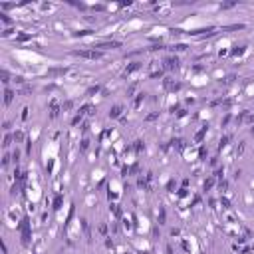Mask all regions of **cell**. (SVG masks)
<instances>
[{
  "mask_svg": "<svg viewBox=\"0 0 254 254\" xmlns=\"http://www.w3.org/2000/svg\"><path fill=\"white\" fill-rule=\"evenodd\" d=\"M70 54H72V56H75V58H83V60H99V58H103V52H99V50H93V48L72 50Z\"/></svg>",
  "mask_w": 254,
  "mask_h": 254,
  "instance_id": "cell-1",
  "label": "cell"
},
{
  "mask_svg": "<svg viewBox=\"0 0 254 254\" xmlns=\"http://www.w3.org/2000/svg\"><path fill=\"white\" fill-rule=\"evenodd\" d=\"M18 228H20V232H22V244L28 246V244H30V240H32V228H30V218H28V214L22 216V221H20V224H18Z\"/></svg>",
  "mask_w": 254,
  "mask_h": 254,
  "instance_id": "cell-2",
  "label": "cell"
},
{
  "mask_svg": "<svg viewBox=\"0 0 254 254\" xmlns=\"http://www.w3.org/2000/svg\"><path fill=\"white\" fill-rule=\"evenodd\" d=\"M121 46H123V42H119V40H107V42L93 44L91 48H93V50H99V52H105V50H117V48H121Z\"/></svg>",
  "mask_w": 254,
  "mask_h": 254,
  "instance_id": "cell-3",
  "label": "cell"
},
{
  "mask_svg": "<svg viewBox=\"0 0 254 254\" xmlns=\"http://www.w3.org/2000/svg\"><path fill=\"white\" fill-rule=\"evenodd\" d=\"M181 68V60L177 56H167L165 58V70L167 72H175Z\"/></svg>",
  "mask_w": 254,
  "mask_h": 254,
  "instance_id": "cell-4",
  "label": "cell"
},
{
  "mask_svg": "<svg viewBox=\"0 0 254 254\" xmlns=\"http://www.w3.org/2000/svg\"><path fill=\"white\" fill-rule=\"evenodd\" d=\"M60 111H62V105L58 103L56 99H52V103H50V119H56L60 115Z\"/></svg>",
  "mask_w": 254,
  "mask_h": 254,
  "instance_id": "cell-5",
  "label": "cell"
},
{
  "mask_svg": "<svg viewBox=\"0 0 254 254\" xmlns=\"http://www.w3.org/2000/svg\"><path fill=\"white\" fill-rule=\"evenodd\" d=\"M137 70H141V62H133V64H129V66L123 70V78H127V75L135 74Z\"/></svg>",
  "mask_w": 254,
  "mask_h": 254,
  "instance_id": "cell-6",
  "label": "cell"
},
{
  "mask_svg": "<svg viewBox=\"0 0 254 254\" xmlns=\"http://www.w3.org/2000/svg\"><path fill=\"white\" fill-rule=\"evenodd\" d=\"M123 115V105H113L111 109H109V119H117V117H121Z\"/></svg>",
  "mask_w": 254,
  "mask_h": 254,
  "instance_id": "cell-7",
  "label": "cell"
},
{
  "mask_svg": "<svg viewBox=\"0 0 254 254\" xmlns=\"http://www.w3.org/2000/svg\"><path fill=\"white\" fill-rule=\"evenodd\" d=\"M244 52H246V46H244V44H240V46H232V50H230V56H232V58H240Z\"/></svg>",
  "mask_w": 254,
  "mask_h": 254,
  "instance_id": "cell-8",
  "label": "cell"
},
{
  "mask_svg": "<svg viewBox=\"0 0 254 254\" xmlns=\"http://www.w3.org/2000/svg\"><path fill=\"white\" fill-rule=\"evenodd\" d=\"M157 221H159V224H165V222H167V208H165L163 205H159V211H157Z\"/></svg>",
  "mask_w": 254,
  "mask_h": 254,
  "instance_id": "cell-9",
  "label": "cell"
},
{
  "mask_svg": "<svg viewBox=\"0 0 254 254\" xmlns=\"http://www.w3.org/2000/svg\"><path fill=\"white\" fill-rule=\"evenodd\" d=\"M12 99H14V91L10 90V88H6V90H4V105L8 107L10 103H12Z\"/></svg>",
  "mask_w": 254,
  "mask_h": 254,
  "instance_id": "cell-10",
  "label": "cell"
},
{
  "mask_svg": "<svg viewBox=\"0 0 254 254\" xmlns=\"http://www.w3.org/2000/svg\"><path fill=\"white\" fill-rule=\"evenodd\" d=\"M145 95H147L145 91H139V93H137V97H135V101H133V107H135V109H137V107H141V103L145 101Z\"/></svg>",
  "mask_w": 254,
  "mask_h": 254,
  "instance_id": "cell-11",
  "label": "cell"
},
{
  "mask_svg": "<svg viewBox=\"0 0 254 254\" xmlns=\"http://www.w3.org/2000/svg\"><path fill=\"white\" fill-rule=\"evenodd\" d=\"M206 131H208V125H203V129L197 131V135H195V139H193V141H195V143H201V139L206 135Z\"/></svg>",
  "mask_w": 254,
  "mask_h": 254,
  "instance_id": "cell-12",
  "label": "cell"
},
{
  "mask_svg": "<svg viewBox=\"0 0 254 254\" xmlns=\"http://www.w3.org/2000/svg\"><path fill=\"white\" fill-rule=\"evenodd\" d=\"M171 145H173L175 149H179V151H183V149H185V141L181 139V137H177V139H173V141H171Z\"/></svg>",
  "mask_w": 254,
  "mask_h": 254,
  "instance_id": "cell-13",
  "label": "cell"
},
{
  "mask_svg": "<svg viewBox=\"0 0 254 254\" xmlns=\"http://www.w3.org/2000/svg\"><path fill=\"white\" fill-rule=\"evenodd\" d=\"M109 213H113L115 218H121V211H119V206L115 205V203H109Z\"/></svg>",
  "mask_w": 254,
  "mask_h": 254,
  "instance_id": "cell-14",
  "label": "cell"
},
{
  "mask_svg": "<svg viewBox=\"0 0 254 254\" xmlns=\"http://www.w3.org/2000/svg\"><path fill=\"white\" fill-rule=\"evenodd\" d=\"M169 48H171L173 52H187L189 46L187 44H173V46H169Z\"/></svg>",
  "mask_w": 254,
  "mask_h": 254,
  "instance_id": "cell-15",
  "label": "cell"
},
{
  "mask_svg": "<svg viewBox=\"0 0 254 254\" xmlns=\"http://www.w3.org/2000/svg\"><path fill=\"white\" fill-rule=\"evenodd\" d=\"M62 205H64V197H62V195H58V197L54 199V211H60V208H62Z\"/></svg>",
  "mask_w": 254,
  "mask_h": 254,
  "instance_id": "cell-16",
  "label": "cell"
},
{
  "mask_svg": "<svg viewBox=\"0 0 254 254\" xmlns=\"http://www.w3.org/2000/svg\"><path fill=\"white\" fill-rule=\"evenodd\" d=\"M230 139H232L230 135H224V137H222V139H221V143H218V149H221V151H222V149H224V147H226V145H228V143H230Z\"/></svg>",
  "mask_w": 254,
  "mask_h": 254,
  "instance_id": "cell-17",
  "label": "cell"
},
{
  "mask_svg": "<svg viewBox=\"0 0 254 254\" xmlns=\"http://www.w3.org/2000/svg\"><path fill=\"white\" fill-rule=\"evenodd\" d=\"M93 32H95V30H91V28H85V30H78V32H74V36H91Z\"/></svg>",
  "mask_w": 254,
  "mask_h": 254,
  "instance_id": "cell-18",
  "label": "cell"
},
{
  "mask_svg": "<svg viewBox=\"0 0 254 254\" xmlns=\"http://www.w3.org/2000/svg\"><path fill=\"white\" fill-rule=\"evenodd\" d=\"M213 187H214V177H211V179H206V181H205L203 189H205V191H211Z\"/></svg>",
  "mask_w": 254,
  "mask_h": 254,
  "instance_id": "cell-19",
  "label": "cell"
},
{
  "mask_svg": "<svg viewBox=\"0 0 254 254\" xmlns=\"http://www.w3.org/2000/svg\"><path fill=\"white\" fill-rule=\"evenodd\" d=\"M12 137H14V135H10V133H6V135H4V143H2V147H4V149L10 147V141H12Z\"/></svg>",
  "mask_w": 254,
  "mask_h": 254,
  "instance_id": "cell-20",
  "label": "cell"
},
{
  "mask_svg": "<svg viewBox=\"0 0 254 254\" xmlns=\"http://www.w3.org/2000/svg\"><path fill=\"white\" fill-rule=\"evenodd\" d=\"M221 206L224 208V211H228V208H230V201L226 197H221Z\"/></svg>",
  "mask_w": 254,
  "mask_h": 254,
  "instance_id": "cell-21",
  "label": "cell"
},
{
  "mask_svg": "<svg viewBox=\"0 0 254 254\" xmlns=\"http://www.w3.org/2000/svg\"><path fill=\"white\" fill-rule=\"evenodd\" d=\"M133 149H135L137 153H141V151H145V145H143V141H135V145H133Z\"/></svg>",
  "mask_w": 254,
  "mask_h": 254,
  "instance_id": "cell-22",
  "label": "cell"
},
{
  "mask_svg": "<svg viewBox=\"0 0 254 254\" xmlns=\"http://www.w3.org/2000/svg\"><path fill=\"white\" fill-rule=\"evenodd\" d=\"M88 147H90V141L83 137V139H82V145H80V151H82V153H85V151H88Z\"/></svg>",
  "mask_w": 254,
  "mask_h": 254,
  "instance_id": "cell-23",
  "label": "cell"
},
{
  "mask_svg": "<svg viewBox=\"0 0 254 254\" xmlns=\"http://www.w3.org/2000/svg\"><path fill=\"white\" fill-rule=\"evenodd\" d=\"M12 161H14V165L18 167V163H20V151H18V149H14V153H12Z\"/></svg>",
  "mask_w": 254,
  "mask_h": 254,
  "instance_id": "cell-24",
  "label": "cell"
},
{
  "mask_svg": "<svg viewBox=\"0 0 254 254\" xmlns=\"http://www.w3.org/2000/svg\"><path fill=\"white\" fill-rule=\"evenodd\" d=\"M238 2H222L221 4V10H228V8H232V6H236Z\"/></svg>",
  "mask_w": 254,
  "mask_h": 254,
  "instance_id": "cell-25",
  "label": "cell"
},
{
  "mask_svg": "<svg viewBox=\"0 0 254 254\" xmlns=\"http://www.w3.org/2000/svg\"><path fill=\"white\" fill-rule=\"evenodd\" d=\"M218 187H221V193H226V191H228V181L222 179L221 183H218Z\"/></svg>",
  "mask_w": 254,
  "mask_h": 254,
  "instance_id": "cell-26",
  "label": "cell"
},
{
  "mask_svg": "<svg viewBox=\"0 0 254 254\" xmlns=\"http://www.w3.org/2000/svg\"><path fill=\"white\" fill-rule=\"evenodd\" d=\"M0 20H2L4 24H12V22H14L12 18H8V14H0Z\"/></svg>",
  "mask_w": 254,
  "mask_h": 254,
  "instance_id": "cell-27",
  "label": "cell"
},
{
  "mask_svg": "<svg viewBox=\"0 0 254 254\" xmlns=\"http://www.w3.org/2000/svg\"><path fill=\"white\" fill-rule=\"evenodd\" d=\"M157 117H159V111H155V113H149L147 117H145V121H155Z\"/></svg>",
  "mask_w": 254,
  "mask_h": 254,
  "instance_id": "cell-28",
  "label": "cell"
},
{
  "mask_svg": "<svg viewBox=\"0 0 254 254\" xmlns=\"http://www.w3.org/2000/svg\"><path fill=\"white\" fill-rule=\"evenodd\" d=\"M8 72H6V70H2V83H4V85H8Z\"/></svg>",
  "mask_w": 254,
  "mask_h": 254,
  "instance_id": "cell-29",
  "label": "cell"
},
{
  "mask_svg": "<svg viewBox=\"0 0 254 254\" xmlns=\"http://www.w3.org/2000/svg\"><path fill=\"white\" fill-rule=\"evenodd\" d=\"M99 91V85H91L90 90H88V95H93V93H97Z\"/></svg>",
  "mask_w": 254,
  "mask_h": 254,
  "instance_id": "cell-30",
  "label": "cell"
},
{
  "mask_svg": "<svg viewBox=\"0 0 254 254\" xmlns=\"http://www.w3.org/2000/svg\"><path fill=\"white\" fill-rule=\"evenodd\" d=\"M222 175H224V167H222V169H216V173H214V179H222Z\"/></svg>",
  "mask_w": 254,
  "mask_h": 254,
  "instance_id": "cell-31",
  "label": "cell"
},
{
  "mask_svg": "<svg viewBox=\"0 0 254 254\" xmlns=\"http://www.w3.org/2000/svg\"><path fill=\"white\" fill-rule=\"evenodd\" d=\"M82 119H83V115H80V113H78V115L74 117V119H72V125H78V123L82 121Z\"/></svg>",
  "mask_w": 254,
  "mask_h": 254,
  "instance_id": "cell-32",
  "label": "cell"
},
{
  "mask_svg": "<svg viewBox=\"0 0 254 254\" xmlns=\"http://www.w3.org/2000/svg\"><path fill=\"white\" fill-rule=\"evenodd\" d=\"M177 195H179L181 199H183V197H187V187H181V189H179V193H177Z\"/></svg>",
  "mask_w": 254,
  "mask_h": 254,
  "instance_id": "cell-33",
  "label": "cell"
},
{
  "mask_svg": "<svg viewBox=\"0 0 254 254\" xmlns=\"http://www.w3.org/2000/svg\"><path fill=\"white\" fill-rule=\"evenodd\" d=\"M14 139H16V141H22V139H24V133H22V131H16V133H14Z\"/></svg>",
  "mask_w": 254,
  "mask_h": 254,
  "instance_id": "cell-34",
  "label": "cell"
},
{
  "mask_svg": "<svg viewBox=\"0 0 254 254\" xmlns=\"http://www.w3.org/2000/svg\"><path fill=\"white\" fill-rule=\"evenodd\" d=\"M185 115H187V109H185V107H181L179 111H177V117H185Z\"/></svg>",
  "mask_w": 254,
  "mask_h": 254,
  "instance_id": "cell-35",
  "label": "cell"
},
{
  "mask_svg": "<svg viewBox=\"0 0 254 254\" xmlns=\"http://www.w3.org/2000/svg\"><path fill=\"white\" fill-rule=\"evenodd\" d=\"M8 161H10V155L6 153V155H4V159H2V167H8Z\"/></svg>",
  "mask_w": 254,
  "mask_h": 254,
  "instance_id": "cell-36",
  "label": "cell"
},
{
  "mask_svg": "<svg viewBox=\"0 0 254 254\" xmlns=\"http://www.w3.org/2000/svg\"><path fill=\"white\" fill-rule=\"evenodd\" d=\"M99 232H101L103 236H107V226L105 224H99Z\"/></svg>",
  "mask_w": 254,
  "mask_h": 254,
  "instance_id": "cell-37",
  "label": "cell"
},
{
  "mask_svg": "<svg viewBox=\"0 0 254 254\" xmlns=\"http://www.w3.org/2000/svg\"><path fill=\"white\" fill-rule=\"evenodd\" d=\"M28 111H30L28 107H24V109H22V121H26V117H28Z\"/></svg>",
  "mask_w": 254,
  "mask_h": 254,
  "instance_id": "cell-38",
  "label": "cell"
},
{
  "mask_svg": "<svg viewBox=\"0 0 254 254\" xmlns=\"http://www.w3.org/2000/svg\"><path fill=\"white\" fill-rule=\"evenodd\" d=\"M179 234H181V232H179L177 228H173V230H171V236H179Z\"/></svg>",
  "mask_w": 254,
  "mask_h": 254,
  "instance_id": "cell-39",
  "label": "cell"
},
{
  "mask_svg": "<svg viewBox=\"0 0 254 254\" xmlns=\"http://www.w3.org/2000/svg\"><path fill=\"white\" fill-rule=\"evenodd\" d=\"M167 254H173V246H171V244L167 246Z\"/></svg>",
  "mask_w": 254,
  "mask_h": 254,
  "instance_id": "cell-40",
  "label": "cell"
},
{
  "mask_svg": "<svg viewBox=\"0 0 254 254\" xmlns=\"http://www.w3.org/2000/svg\"><path fill=\"white\" fill-rule=\"evenodd\" d=\"M250 133H252V135H254V127H252V131H250Z\"/></svg>",
  "mask_w": 254,
  "mask_h": 254,
  "instance_id": "cell-41",
  "label": "cell"
},
{
  "mask_svg": "<svg viewBox=\"0 0 254 254\" xmlns=\"http://www.w3.org/2000/svg\"><path fill=\"white\" fill-rule=\"evenodd\" d=\"M252 250H254V246H252Z\"/></svg>",
  "mask_w": 254,
  "mask_h": 254,
  "instance_id": "cell-42",
  "label": "cell"
}]
</instances>
